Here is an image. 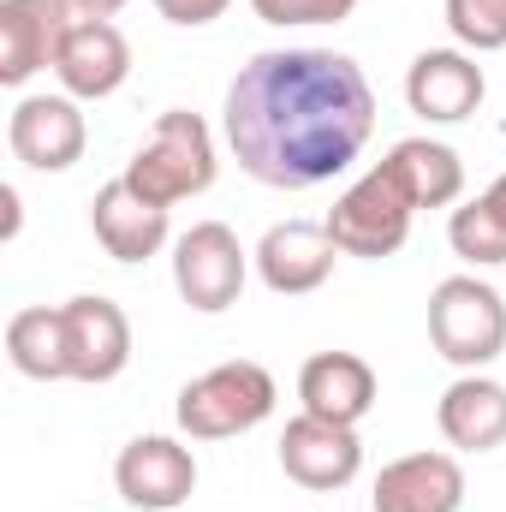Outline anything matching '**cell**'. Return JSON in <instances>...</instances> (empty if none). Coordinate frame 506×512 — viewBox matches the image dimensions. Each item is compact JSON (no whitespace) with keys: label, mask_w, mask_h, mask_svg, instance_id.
<instances>
[{"label":"cell","mask_w":506,"mask_h":512,"mask_svg":"<svg viewBox=\"0 0 506 512\" xmlns=\"http://www.w3.org/2000/svg\"><path fill=\"white\" fill-rule=\"evenodd\" d=\"M227 149L256 185L310 191L358 161L376 131V90L352 54L268 48L227 84Z\"/></svg>","instance_id":"1"},{"label":"cell","mask_w":506,"mask_h":512,"mask_svg":"<svg viewBox=\"0 0 506 512\" xmlns=\"http://www.w3.org/2000/svg\"><path fill=\"white\" fill-rule=\"evenodd\" d=\"M215 137L203 126V114H191V108H167L155 131L137 143V155L126 161V179L137 197H149V203H161V209H173V203H185V197H203L209 185H215Z\"/></svg>","instance_id":"2"},{"label":"cell","mask_w":506,"mask_h":512,"mask_svg":"<svg viewBox=\"0 0 506 512\" xmlns=\"http://www.w3.org/2000/svg\"><path fill=\"white\" fill-rule=\"evenodd\" d=\"M274 399H280L274 376L251 358H233V364H215L197 382L179 387L173 417L191 441H227V435H251L256 423H268Z\"/></svg>","instance_id":"3"},{"label":"cell","mask_w":506,"mask_h":512,"mask_svg":"<svg viewBox=\"0 0 506 512\" xmlns=\"http://www.w3.org/2000/svg\"><path fill=\"white\" fill-rule=\"evenodd\" d=\"M411 221H417V197L405 191V179L393 173V161H376L358 185H346L328 209V233L340 256H364V262H381V256H399L405 239H411Z\"/></svg>","instance_id":"4"},{"label":"cell","mask_w":506,"mask_h":512,"mask_svg":"<svg viewBox=\"0 0 506 512\" xmlns=\"http://www.w3.org/2000/svg\"><path fill=\"white\" fill-rule=\"evenodd\" d=\"M429 340L453 370H489L506 352V298L477 274H447L429 292Z\"/></svg>","instance_id":"5"},{"label":"cell","mask_w":506,"mask_h":512,"mask_svg":"<svg viewBox=\"0 0 506 512\" xmlns=\"http://www.w3.org/2000/svg\"><path fill=\"white\" fill-rule=\"evenodd\" d=\"M245 280H251V251L239 245V233L227 221H197L191 233L173 239V286L191 310H203V316L233 310Z\"/></svg>","instance_id":"6"},{"label":"cell","mask_w":506,"mask_h":512,"mask_svg":"<svg viewBox=\"0 0 506 512\" xmlns=\"http://www.w3.org/2000/svg\"><path fill=\"white\" fill-rule=\"evenodd\" d=\"M60 322H66V376L72 382L102 387L131 364V322L114 298L78 292L60 304Z\"/></svg>","instance_id":"7"},{"label":"cell","mask_w":506,"mask_h":512,"mask_svg":"<svg viewBox=\"0 0 506 512\" xmlns=\"http://www.w3.org/2000/svg\"><path fill=\"white\" fill-rule=\"evenodd\" d=\"M280 471L298 489H310V495H334V489H346L364 471V441L346 423H328V417L298 411L286 423V435H280Z\"/></svg>","instance_id":"8"},{"label":"cell","mask_w":506,"mask_h":512,"mask_svg":"<svg viewBox=\"0 0 506 512\" xmlns=\"http://www.w3.org/2000/svg\"><path fill=\"white\" fill-rule=\"evenodd\" d=\"M114 489L137 512H173L185 507L191 489H197V459L173 435H137L114 459Z\"/></svg>","instance_id":"9"},{"label":"cell","mask_w":506,"mask_h":512,"mask_svg":"<svg viewBox=\"0 0 506 512\" xmlns=\"http://www.w3.org/2000/svg\"><path fill=\"white\" fill-rule=\"evenodd\" d=\"M483 96H489V78H483L477 54H465V48H423L405 72V102L429 126L471 120L483 108Z\"/></svg>","instance_id":"10"},{"label":"cell","mask_w":506,"mask_h":512,"mask_svg":"<svg viewBox=\"0 0 506 512\" xmlns=\"http://www.w3.org/2000/svg\"><path fill=\"white\" fill-rule=\"evenodd\" d=\"M6 143L24 167L36 173H66L84 161V143H90V126L78 114L72 96H18L12 120H6Z\"/></svg>","instance_id":"11"},{"label":"cell","mask_w":506,"mask_h":512,"mask_svg":"<svg viewBox=\"0 0 506 512\" xmlns=\"http://www.w3.org/2000/svg\"><path fill=\"white\" fill-rule=\"evenodd\" d=\"M54 78L72 102H102L114 96L131 78V42L114 18H72L66 42H60V60H54Z\"/></svg>","instance_id":"12"},{"label":"cell","mask_w":506,"mask_h":512,"mask_svg":"<svg viewBox=\"0 0 506 512\" xmlns=\"http://www.w3.org/2000/svg\"><path fill=\"white\" fill-rule=\"evenodd\" d=\"M72 18L78 12L66 0H0V84L24 90L36 72H48Z\"/></svg>","instance_id":"13"},{"label":"cell","mask_w":506,"mask_h":512,"mask_svg":"<svg viewBox=\"0 0 506 512\" xmlns=\"http://www.w3.org/2000/svg\"><path fill=\"white\" fill-rule=\"evenodd\" d=\"M334 256H340V245H334V233L322 221H274L262 233V245L251 251V262H256V274H262L268 292L304 298V292L328 286Z\"/></svg>","instance_id":"14"},{"label":"cell","mask_w":506,"mask_h":512,"mask_svg":"<svg viewBox=\"0 0 506 512\" xmlns=\"http://www.w3.org/2000/svg\"><path fill=\"white\" fill-rule=\"evenodd\" d=\"M465 507V465L453 453H405L381 465L376 512H459Z\"/></svg>","instance_id":"15"},{"label":"cell","mask_w":506,"mask_h":512,"mask_svg":"<svg viewBox=\"0 0 506 512\" xmlns=\"http://www.w3.org/2000/svg\"><path fill=\"white\" fill-rule=\"evenodd\" d=\"M90 227H96V245L114 262H149L167 245V209L137 197L126 179H108L90 197Z\"/></svg>","instance_id":"16"},{"label":"cell","mask_w":506,"mask_h":512,"mask_svg":"<svg viewBox=\"0 0 506 512\" xmlns=\"http://www.w3.org/2000/svg\"><path fill=\"white\" fill-rule=\"evenodd\" d=\"M298 399H304L310 417H328V423L358 429L370 417V405H376V370L358 352H316L298 370Z\"/></svg>","instance_id":"17"},{"label":"cell","mask_w":506,"mask_h":512,"mask_svg":"<svg viewBox=\"0 0 506 512\" xmlns=\"http://www.w3.org/2000/svg\"><path fill=\"white\" fill-rule=\"evenodd\" d=\"M435 423L447 435V447L459 453H495L506 441V387L483 370H465L459 382L441 393Z\"/></svg>","instance_id":"18"},{"label":"cell","mask_w":506,"mask_h":512,"mask_svg":"<svg viewBox=\"0 0 506 512\" xmlns=\"http://www.w3.org/2000/svg\"><path fill=\"white\" fill-rule=\"evenodd\" d=\"M387 161L405 179V191L417 197V209H453L465 197V161H459V149H447L435 137H399L387 149Z\"/></svg>","instance_id":"19"},{"label":"cell","mask_w":506,"mask_h":512,"mask_svg":"<svg viewBox=\"0 0 506 512\" xmlns=\"http://www.w3.org/2000/svg\"><path fill=\"white\" fill-rule=\"evenodd\" d=\"M6 358L30 382H72L66 376V322L60 304H30L6 322Z\"/></svg>","instance_id":"20"},{"label":"cell","mask_w":506,"mask_h":512,"mask_svg":"<svg viewBox=\"0 0 506 512\" xmlns=\"http://www.w3.org/2000/svg\"><path fill=\"white\" fill-rule=\"evenodd\" d=\"M447 245H453V256H465L471 268H501L506 262V221L495 215V203L489 197L459 203L453 221H447Z\"/></svg>","instance_id":"21"},{"label":"cell","mask_w":506,"mask_h":512,"mask_svg":"<svg viewBox=\"0 0 506 512\" xmlns=\"http://www.w3.org/2000/svg\"><path fill=\"white\" fill-rule=\"evenodd\" d=\"M447 30L465 54H495L506 48V0H447Z\"/></svg>","instance_id":"22"},{"label":"cell","mask_w":506,"mask_h":512,"mask_svg":"<svg viewBox=\"0 0 506 512\" xmlns=\"http://www.w3.org/2000/svg\"><path fill=\"white\" fill-rule=\"evenodd\" d=\"M251 12L262 24H340L358 12V0H251Z\"/></svg>","instance_id":"23"},{"label":"cell","mask_w":506,"mask_h":512,"mask_svg":"<svg viewBox=\"0 0 506 512\" xmlns=\"http://www.w3.org/2000/svg\"><path fill=\"white\" fill-rule=\"evenodd\" d=\"M233 0H155V12L167 18V24H179V30H197V24H215L221 12H227Z\"/></svg>","instance_id":"24"},{"label":"cell","mask_w":506,"mask_h":512,"mask_svg":"<svg viewBox=\"0 0 506 512\" xmlns=\"http://www.w3.org/2000/svg\"><path fill=\"white\" fill-rule=\"evenodd\" d=\"M66 6H72L78 18H114V12H120L126 0H66Z\"/></svg>","instance_id":"25"},{"label":"cell","mask_w":506,"mask_h":512,"mask_svg":"<svg viewBox=\"0 0 506 512\" xmlns=\"http://www.w3.org/2000/svg\"><path fill=\"white\" fill-rule=\"evenodd\" d=\"M0 209H6V239L18 233V191L12 185H0Z\"/></svg>","instance_id":"26"},{"label":"cell","mask_w":506,"mask_h":512,"mask_svg":"<svg viewBox=\"0 0 506 512\" xmlns=\"http://www.w3.org/2000/svg\"><path fill=\"white\" fill-rule=\"evenodd\" d=\"M483 197L495 203V215H501V221H506V173H501V179H495V185H489V191H483Z\"/></svg>","instance_id":"27"}]
</instances>
